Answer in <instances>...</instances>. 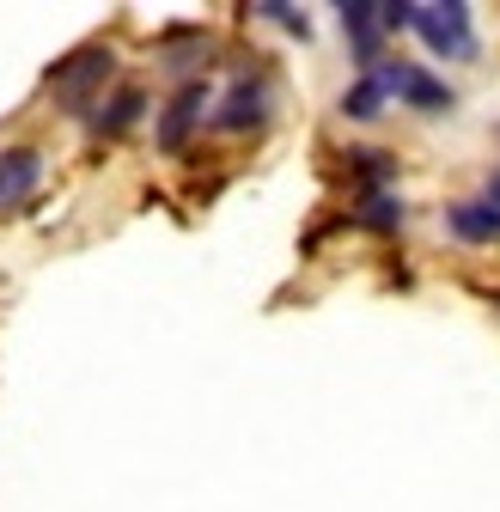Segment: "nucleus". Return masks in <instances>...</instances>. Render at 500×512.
I'll return each mask as SVG.
<instances>
[{"mask_svg":"<svg viewBox=\"0 0 500 512\" xmlns=\"http://www.w3.org/2000/svg\"><path fill=\"white\" fill-rule=\"evenodd\" d=\"M37 171H43V159H37L31 147H13V153H0V208H7V202H19L25 189L37 183Z\"/></svg>","mask_w":500,"mask_h":512,"instance_id":"f03ea898","label":"nucleus"},{"mask_svg":"<svg viewBox=\"0 0 500 512\" xmlns=\"http://www.w3.org/2000/svg\"><path fill=\"white\" fill-rule=\"evenodd\" d=\"M263 104H269V92H263V86L238 80V86H232V98H226V110H220L214 122H220V128H244V122H263Z\"/></svg>","mask_w":500,"mask_h":512,"instance_id":"20e7f679","label":"nucleus"},{"mask_svg":"<svg viewBox=\"0 0 500 512\" xmlns=\"http://www.w3.org/2000/svg\"><path fill=\"white\" fill-rule=\"evenodd\" d=\"M141 116V92H116L104 110H98V128H110V135H116V128H129Z\"/></svg>","mask_w":500,"mask_h":512,"instance_id":"423d86ee","label":"nucleus"},{"mask_svg":"<svg viewBox=\"0 0 500 512\" xmlns=\"http://www.w3.org/2000/svg\"><path fill=\"white\" fill-rule=\"evenodd\" d=\"M196 104H202V86H190V92H183V98H177V110L165 116V128H159V141H165V147H177V141H183V128H190V116H196Z\"/></svg>","mask_w":500,"mask_h":512,"instance_id":"39448f33","label":"nucleus"},{"mask_svg":"<svg viewBox=\"0 0 500 512\" xmlns=\"http://www.w3.org/2000/svg\"><path fill=\"white\" fill-rule=\"evenodd\" d=\"M366 226H379V232H385V226H403V202L372 196V202H366Z\"/></svg>","mask_w":500,"mask_h":512,"instance_id":"0eeeda50","label":"nucleus"},{"mask_svg":"<svg viewBox=\"0 0 500 512\" xmlns=\"http://www.w3.org/2000/svg\"><path fill=\"white\" fill-rule=\"evenodd\" d=\"M409 25H421L433 49H470V13L464 7H409Z\"/></svg>","mask_w":500,"mask_h":512,"instance_id":"f257e3e1","label":"nucleus"},{"mask_svg":"<svg viewBox=\"0 0 500 512\" xmlns=\"http://www.w3.org/2000/svg\"><path fill=\"white\" fill-rule=\"evenodd\" d=\"M446 220H452V232H458V238H470V244L500 238V208H488V202H458Z\"/></svg>","mask_w":500,"mask_h":512,"instance_id":"7ed1b4c3","label":"nucleus"}]
</instances>
